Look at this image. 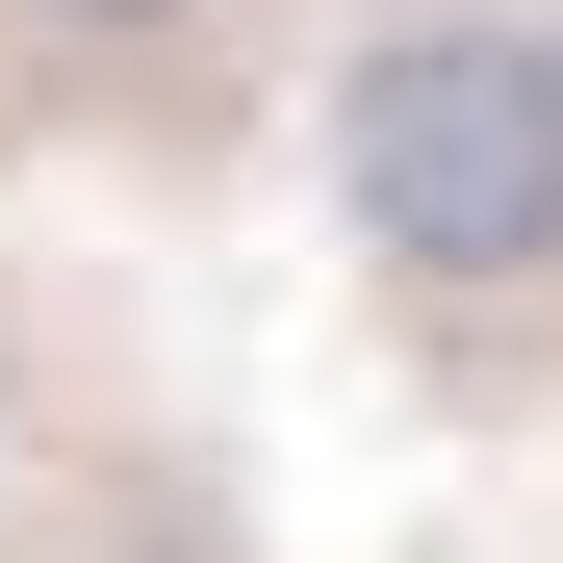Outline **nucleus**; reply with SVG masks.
Wrapping results in <instances>:
<instances>
[{
  "label": "nucleus",
  "instance_id": "f257e3e1",
  "mask_svg": "<svg viewBox=\"0 0 563 563\" xmlns=\"http://www.w3.org/2000/svg\"><path fill=\"white\" fill-rule=\"evenodd\" d=\"M333 206H358V256H410L435 308L563 282V26H487V0L385 26L333 77Z\"/></svg>",
  "mask_w": 563,
  "mask_h": 563
},
{
  "label": "nucleus",
  "instance_id": "f03ea898",
  "mask_svg": "<svg viewBox=\"0 0 563 563\" xmlns=\"http://www.w3.org/2000/svg\"><path fill=\"white\" fill-rule=\"evenodd\" d=\"M77 26H154V0H77Z\"/></svg>",
  "mask_w": 563,
  "mask_h": 563
}]
</instances>
